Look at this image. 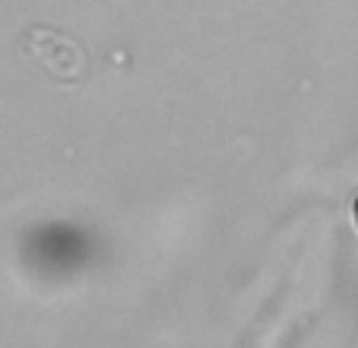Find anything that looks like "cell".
Wrapping results in <instances>:
<instances>
[{"mask_svg":"<svg viewBox=\"0 0 358 348\" xmlns=\"http://www.w3.org/2000/svg\"><path fill=\"white\" fill-rule=\"evenodd\" d=\"M22 48L32 54V61L57 82H76L89 70V54L76 38L51 26H32L22 38Z\"/></svg>","mask_w":358,"mask_h":348,"instance_id":"1","label":"cell"},{"mask_svg":"<svg viewBox=\"0 0 358 348\" xmlns=\"http://www.w3.org/2000/svg\"><path fill=\"white\" fill-rule=\"evenodd\" d=\"M352 215H355V225H358V200H355V206H352Z\"/></svg>","mask_w":358,"mask_h":348,"instance_id":"2","label":"cell"}]
</instances>
